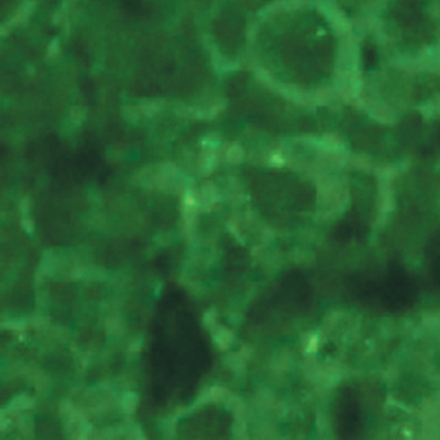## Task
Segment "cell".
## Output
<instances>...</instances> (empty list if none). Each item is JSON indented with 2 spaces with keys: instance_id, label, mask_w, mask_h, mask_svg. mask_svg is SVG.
<instances>
[{
  "instance_id": "obj_1",
  "label": "cell",
  "mask_w": 440,
  "mask_h": 440,
  "mask_svg": "<svg viewBox=\"0 0 440 440\" xmlns=\"http://www.w3.org/2000/svg\"><path fill=\"white\" fill-rule=\"evenodd\" d=\"M34 7H36V3H34L33 0H25L24 3L20 5V8L16 11V15L11 19L7 25H3V26H13V25H17V24H23L29 16H30V13L33 12Z\"/></svg>"
},
{
  "instance_id": "obj_2",
  "label": "cell",
  "mask_w": 440,
  "mask_h": 440,
  "mask_svg": "<svg viewBox=\"0 0 440 440\" xmlns=\"http://www.w3.org/2000/svg\"><path fill=\"white\" fill-rule=\"evenodd\" d=\"M140 109L142 115L147 116V117H152V116L158 115L163 109V101H161V100L144 101V103H141Z\"/></svg>"
},
{
  "instance_id": "obj_3",
  "label": "cell",
  "mask_w": 440,
  "mask_h": 440,
  "mask_svg": "<svg viewBox=\"0 0 440 440\" xmlns=\"http://www.w3.org/2000/svg\"><path fill=\"white\" fill-rule=\"evenodd\" d=\"M208 151H205L201 155V167L202 172L204 173H210L213 171V169L217 165V156L212 150L213 148H206Z\"/></svg>"
},
{
  "instance_id": "obj_4",
  "label": "cell",
  "mask_w": 440,
  "mask_h": 440,
  "mask_svg": "<svg viewBox=\"0 0 440 440\" xmlns=\"http://www.w3.org/2000/svg\"><path fill=\"white\" fill-rule=\"evenodd\" d=\"M214 341L221 347V350H226V347H229L231 341H233V335H231L229 330L220 329L217 333L214 334Z\"/></svg>"
},
{
  "instance_id": "obj_5",
  "label": "cell",
  "mask_w": 440,
  "mask_h": 440,
  "mask_svg": "<svg viewBox=\"0 0 440 440\" xmlns=\"http://www.w3.org/2000/svg\"><path fill=\"white\" fill-rule=\"evenodd\" d=\"M212 58H213V65L217 71H227V70H235V69H237V66L234 67L231 66L230 62H227L221 54L218 53L217 50H213Z\"/></svg>"
},
{
  "instance_id": "obj_6",
  "label": "cell",
  "mask_w": 440,
  "mask_h": 440,
  "mask_svg": "<svg viewBox=\"0 0 440 440\" xmlns=\"http://www.w3.org/2000/svg\"><path fill=\"white\" fill-rule=\"evenodd\" d=\"M243 155H244V152H243V148L239 146L238 144H233L230 146V148L227 150V161L230 162V163H239V162L243 159Z\"/></svg>"
},
{
  "instance_id": "obj_7",
  "label": "cell",
  "mask_w": 440,
  "mask_h": 440,
  "mask_svg": "<svg viewBox=\"0 0 440 440\" xmlns=\"http://www.w3.org/2000/svg\"><path fill=\"white\" fill-rule=\"evenodd\" d=\"M137 405V395L133 393H125L121 399V407L126 413H133Z\"/></svg>"
},
{
  "instance_id": "obj_8",
  "label": "cell",
  "mask_w": 440,
  "mask_h": 440,
  "mask_svg": "<svg viewBox=\"0 0 440 440\" xmlns=\"http://www.w3.org/2000/svg\"><path fill=\"white\" fill-rule=\"evenodd\" d=\"M140 115H141L140 108H134L132 107V105H128V107L123 109V116H125L126 120L130 121V122H137V121L140 120Z\"/></svg>"
},
{
  "instance_id": "obj_9",
  "label": "cell",
  "mask_w": 440,
  "mask_h": 440,
  "mask_svg": "<svg viewBox=\"0 0 440 440\" xmlns=\"http://www.w3.org/2000/svg\"><path fill=\"white\" fill-rule=\"evenodd\" d=\"M58 42H59L58 41V38H55V40H54V41L50 44L49 49H48V55H49V58H51V59H53V58H57L58 54H59V51H61V49H59V44H58Z\"/></svg>"
},
{
  "instance_id": "obj_10",
  "label": "cell",
  "mask_w": 440,
  "mask_h": 440,
  "mask_svg": "<svg viewBox=\"0 0 440 440\" xmlns=\"http://www.w3.org/2000/svg\"><path fill=\"white\" fill-rule=\"evenodd\" d=\"M225 394L226 393H225V389H222V388H213L210 391V398L213 399V401H221Z\"/></svg>"
},
{
  "instance_id": "obj_11",
  "label": "cell",
  "mask_w": 440,
  "mask_h": 440,
  "mask_svg": "<svg viewBox=\"0 0 440 440\" xmlns=\"http://www.w3.org/2000/svg\"><path fill=\"white\" fill-rule=\"evenodd\" d=\"M213 310L210 313H206L205 314V323L208 326H213L214 325V314H213Z\"/></svg>"
},
{
  "instance_id": "obj_12",
  "label": "cell",
  "mask_w": 440,
  "mask_h": 440,
  "mask_svg": "<svg viewBox=\"0 0 440 440\" xmlns=\"http://www.w3.org/2000/svg\"><path fill=\"white\" fill-rule=\"evenodd\" d=\"M23 226H24V229L28 231V233H32V231H33V222H32L30 220H24V221H23Z\"/></svg>"
},
{
  "instance_id": "obj_13",
  "label": "cell",
  "mask_w": 440,
  "mask_h": 440,
  "mask_svg": "<svg viewBox=\"0 0 440 440\" xmlns=\"http://www.w3.org/2000/svg\"><path fill=\"white\" fill-rule=\"evenodd\" d=\"M254 36H255V30H254L252 26H250V28H248V38L254 40Z\"/></svg>"
},
{
  "instance_id": "obj_14",
  "label": "cell",
  "mask_w": 440,
  "mask_h": 440,
  "mask_svg": "<svg viewBox=\"0 0 440 440\" xmlns=\"http://www.w3.org/2000/svg\"><path fill=\"white\" fill-rule=\"evenodd\" d=\"M26 198L23 200V204H21V209H23V213H26Z\"/></svg>"
}]
</instances>
